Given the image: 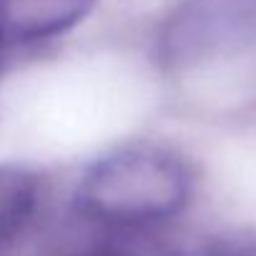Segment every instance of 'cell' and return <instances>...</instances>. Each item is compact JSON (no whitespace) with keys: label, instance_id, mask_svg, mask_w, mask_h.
<instances>
[{"label":"cell","instance_id":"8992f818","mask_svg":"<svg viewBox=\"0 0 256 256\" xmlns=\"http://www.w3.org/2000/svg\"><path fill=\"white\" fill-rule=\"evenodd\" d=\"M66 256H126L116 248H86V251H76V254H66Z\"/></svg>","mask_w":256,"mask_h":256},{"label":"cell","instance_id":"52a82bcc","mask_svg":"<svg viewBox=\"0 0 256 256\" xmlns=\"http://www.w3.org/2000/svg\"><path fill=\"white\" fill-rule=\"evenodd\" d=\"M0 56H3V50H0ZM0 60H3V58H0Z\"/></svg>","mask_w":256,"mask_h":256},{"label":"cell","instance_id":"6da1fadb","mask_svg":"<svg viewBox=\"0 0 256 256\" xmlns=\"http://www.w3.org/2000/svg\"><path fill=\"white\" fill-rule=\"evenodd\" d=\"M191 194V166L176 151L131 144L88 166L76 188V208L110 228H144L178 216Z\"/></svg>","mask_w":256,"mask_h":256},{"label":"cell","instance_id":"3957f363","mask_svg":"<svg viewBox=\"0 0 256 256\" xmlns=\"http://www.w3.org/2000/svg\"><path fill=\"white\" fill-rule=\"evenodd\" d=\"M96 0H0V50L30 46L76 28Z\"/></svg>","mask_w":256,"mask_h":256},{"label":"cell","instance_id":"5b68a950","mask_svg":"<svg viewBox=\"0 0 256 256\" xmlns=\"http://www.w3.org/2000/svg\"><path fill=\"white\" fill-rule=\"evenodd\" d=\"M184 256H256V236H221L204 241Z\"/></svg>","mask_w":256,"mask_h":256},{"label":"cell","instance_id":"7a4b0ae2","mask_svg":"<svg viewBox=\"0 0 256 256\" xmlns=\"http://www.w3.org/2000/svg\"><path fill=\"white\" fill-rule=\"evenodd\" d=\"M256 46V0H181L164 20L156 58L184 73Z\"/></svg>","mask_w":256,"mask_h":256},{"label":"cell","instance_id":"277c9868","mask_svg":"<svg viewBox=\"0 0 256 256\" xmlns=\"http://www.w3.org/2000/svg\"><path fill=\"white\" fill-rule=\"evenodd\" d=\"M40 181L20 166H0V244L16 236L38 206Z\"/></svg>","mask_w":256,"mask_h":256}]
</instances>
